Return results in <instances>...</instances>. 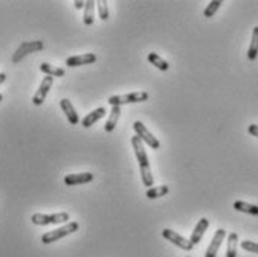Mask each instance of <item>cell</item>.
<instances>
[{
    "label": "cell",
    "mask_w": 258,
    "mask_h": 257,
    "mask_svg": "<svg viewBox=\"0 0 258 257\" xmlns=\"http://www.w3.org/2000/svg\"><path fill=\"white\" fill-rule=\"evenodd\" d=\"M94 180V175L91 172H81V174H72L64 177V184L66 186H79V184H87Z\"/></svg>",
    "instance_id": "obj_11"
},
{
    "label": "cell",
    "mask_w": 258,
    "mask_h": 257,
    "mask_svg": "<svg viewBox=\"0 0 258 257\" xmlns=\"http://www.w3.org/2000/svg\"><path fill=\"white\" fill-rule=\"evenodd\" d=\"M258 57V25L254 27L253 30V39H251V45H250V49H248V58L251 61H254Z\"/></svg>",
    "instance_id": "obj_21"
},
{
    "label": "cell",
    "mask_w": 258,
    "mask_h": 257,
    "mask_svg": "<svg viewBox=\"0 0 258 257\" xmlns=\"http://www.w3.org/2000/svg\"><path fill=\"white\" fill-rule=\"evenodd\" d=\"M97 3V12H99V16L102 21H106L109 18V9H108V1L105 0H99L96 1Z\"/></svg>",
    "instance_id": "obj_24"
},
{
    "label": "cell",
    "mask_w": 258,
    "mask_h": 257,
    "mask_svg": "<svg viewBox=\"0 0 258 257\" xmlns=\"http://www.w3.org/2000/svg\"><path fill=\"white\" fill-rule=\"evenodd\" d=\"M242 249L250 252V253H257L258 255V244L256 243H251V241H242Z\"/></svg>",
    "instance_id": "obj_25"
},
{
    "label": "cell",
    "mask_w": 258,
    "mask_h": 257,
    "mask_svg": "<svg viewBox=\"0 0 258 257\" xmlns=\"http://www.w3.org/2000/svg\"><path fill=\"white\" fill-rule=\"evenodd\" d=\"M43 49V42L42 40H27V42H22L16 51L13 52L12 55V63H19L25 55L31 54V52H37V51H42Z\"/></svg>",
    "instance_id": "obj_5"
},
{
    "label": "cell",
    "mask_w": 258,
    "mask_h": 257,
    "mask_svg": "<svg viewBox=\"0 0 258 257\" xmlns=\"http://www.w3.org/2000/svg\"><path fill=\"white\" fill-rule=\"evenodd\" d=\"M221 4H223V1H221V0H214V1H211V3L206 6V9H205L203 15H205L206 18L214 16V15L217 13V10L220 9V6H221Z\"/></svg>",
    "instance_id": "obj_23"
},
{
    "label": "cell",
    "mask_w": 258,
    "mask_h": 257,
    "mask_svg": "<svg viewBox=\"0 0 258 257\" xmlns=\"http://www.w3.org/2000/svg\"><path fill=\"white\" fill-rule=\"evenodd\" d=\"M39 69L46 75V76H55V78H60V76H64V73H66V70L63 69V67H55V66H52V64H49V63H42L40 66H39Z\"/></svg>",
    "instance_id": "obj_16"
},
{
    "label": "cell",
    "mask_w": 258,
    "mask_h": 257,
    "mask_svg": "<svg viewBox=\"0 0 258 257\" xmlns=\"http://www.w3.org/2000/svg\"><path fill=\"white\" fill-rule=\"evenodd\" d=\"M208 228H209V220L208 219L199 220V223L196 225V228H194V231L191 234V240H190L193 246H196V244H199L202 241V238H203L205 232L208 231Z\"/></svg>",
    "instance_id": "obj_13"
},
{
    "label": "cell",
    "mask_w": 258,
    "mask_h": 257,
    "mask_svg": "<svg viewBox=\"0 0 258 257\" xmlns=\"http://www.w3.org/2000/svg\"><path fill=\"white\" fill-rule=\"evenodd\" d=\"M75 7H76V9L85 7V1H84V0H76V1H75Z\"/></svg>",
    "instance_id": "obj_27"
},
{
    "label": "cell",
    "mask_w": 258,
    "mask_h": 257,
    "mask_svg": "<svg viewBox=\"0 0 258 257\" xmlns=\"http://www.w3.org/2000/svg\"><path fill=\"white\" fill-rule=\"evenodd\" d=\"M78 229H79V225H78L76 222H70V223L64 225L63 228H58V229H55V231L46 232L45 235H42L40 240H42L43 244H52V243H55V241L64 238V237L72 235V234L76 232Z\"/></svg>",
    "instance_id": "obj_2"
},
{
    "label": "cell",
    "mask_w": 258,
    "mask_h": 257,
    "mask_svg": "<svg viewBox=\"0 0 258 257\" xmlns=\"http://www.w3.org/2000/svg\"><path fill=\"white\" fill-rule=\"evenodd\" d=\"M70 220L67 213H57V214H33L31 223L36 226H48V225H61Z\"/></svg>",
    "instance_id": "obj_4"
},
{
    "label": "cell",
    "mask_w": 258,
    "mask_h": 257,
    "mask_svg": "<svg viewBox=\"0 0 258 257\" xmlns=\"http://www.w3.org/2000/svg\"><path fill=\"white\" fill-rule=\"evenodd\" d=\"M169 193V187L167 186H158V187H151L146 190V198L148 199H158L163 198Z\"/></svg>",
    "instance_id": "obj_22"
},
{
    "label": "cell",
    "mask_w": 258,
    "mask_h": 257,
    "mask_svg": "<svg viewBox=\"0 0 258 257\" xmlns=\"http://www.w3.org/2000/svg\"><path fill=\"white\" fill-rule=\"evenodd\" d=\"M148 61H149L151 64H154L157 69L163 70V72H166V70L169 69V63H167L163 57H160L157 52H149V54H148Z\"/></svg>",
    "instance_id": "obj_20"
},
{
    "label": "cell",
    "mask_w": 258,
    "mask_h": 257,
    "mask_svg": "<svg viewBox=\"0 0 258 257\" xmlns=\"http://www.w3.org/2000/svg\"><path fill=\"white\" fill-rule=\"evenodd\" d=\"M120 115H121V108H120V106H112L111 115H109V118H108V121H106V124H105V130H106L108 133L114 132V129H115L117 124H118Z\"/></svg>",
    "instance_id": "obj_15"
},
{
    "label": "cell",
    "mask_w": 258,
    "mask_h": 257,
    "mask_svg": "<svg viewBox=\"0 0 258 257\" xmlns=\"http://www.w3.org/2000/svg\"><path fill=\"white\" fill-rule=\"evenodd\" d=\"M105 115H106V109H105V108H97V109L91 111L87 117L82 118V126H84L85 129H88V127H91L94 123H97L99 120H102Z\"/></svg>",
    "instance_id": "obj_14"
},
{
    "label": "cell",
    "mask_w": 258,
    "mask_h": 257,
    "mask_svg": "<svg viewBox=\"0 0 258 257\" xmlns=\"http://www.w3.org/2000/svg\"><path fill=\"white\" fill-rule=\"evenodd\" d=\"M133 129H134L136 135L142 139V142H145L149 148H152V150H158L160 148V141L146 129V126L142 121H134Z\"/></svg>",
    "instance_id": "obj_6"
},
{
    "label": "cell",
    "mask_w": 258,
    "mask_h": 257,
    "mask_svg": "<svg viewBox=\"0 0 258 257\" xmlns=\"http://www.w3.org/2000/svg\"><path fill=\"white\" fill-rule=\"evenodd\" d=\"M161 235H163V238H166L167 241H170L172 244H175L176 247H179L184 252H191L194 247L190 240H185L182 235H179L178 232H173L170 229H163Z\"/></svg>",
    "instance_id": "obj_7"
},
{
    "label": "cell",
    "mask_w": 258,
    "mask_h": 257,
    "mask_svg": "<svg viewBox=\"0 0 258 257\" xmlns=\"http://www.w3.org/2000/svg\"><path fill=\"white\" fill-rule=\"evenodd\" d=\"M226 235H227V234H226L224 229H218V231L215 232V235H214V238H212V241H211V244H209V247H208V250H206L205 257H217L218 250H220L223 241L226 240Z\"/></svg>",
    "instance_id": "obj_9"
},
{
    "label": "cell",
    "mask_w": 258,
    "mask_h": 257,
    "mask_svg": "<svg viewBox=\"0 0 258 257\" xmlns=\"http://www.w3.org/2000/svg\"><path fill=\"white\" fill-rule=\"evenodd\" d=\"M187 257H190V256H187Z\"/></svg>",
    "instance_id": "obj_30"
},
{
    "label": "cell",
    "mask_w": 258,
    "mask_h": 257,
    "mask_svg": "<svg viewBox=\"0 0 258 257\" xmlns=\"http://www.w3.org/2000/svg\"><path fill=\"white\" fill-rule=\"evenodd\" d=\"M96 1L94 0H87L85 1V7H84V22L85 25H93L94 22V7H96Z\"/></svg>",
    "instance_id": "obj_17"
},
{
    "label": "cell",
    "mask_w": 258,
    "mask_h": 257,
    "mask_svg": "<svg viewBox=\"0 0 258 257\" xmlns=\"http://www.w3.org/2000/svg\"><path fill=\"white\" fill-rule=\"evenodd\" d=\"M60 106H61V109H63V112H64V115H66V118L70 124H79V115L75 111V108H73V105L70 103L69 99H61Z\"/></svg>",
    "instance_id": "obj_12"
},
{
    "label": "cell",
    "mask_w": 258,
    "mask_h": 257,
    "mask_svg": "<svg viewBox=\"0 0 258 257\" xmlns=\"http://www.w3.org/2000/svg\"><path fill=\"white\" fill-rule=\"evenodd\" d=\"M1 100H3V96H1V94H0V102H1Z\"/></svg>",
    "instance_id": "obj_29"
},
{
    "label": "cell",
    "mask_w": 258,
    "mask_h": 257,
    "mask_svg": "<svg viewBox=\"0 0 258 257\" xmlns=\"http://www.w3.org/2000/svg\"><path fill=\"white\" fill-rule=\"evenodd\" d=\"M131 145H133V150H134V154H136V159H137V163H139L140 177H142V184H143L145 187L151 189L152 184H154V178H152V174H151V165H149V160H148V156H146L143 142H142V139L136 135V136L131 138Z\"/></svg>",
    "instance_id": "obj_1"
},
{
    "label": "cell",
    "mask_w": 258,
    "mask_h": 257,
    "mask_svg": "<svg viewBox=\"0 0 258 257\" xmlns=\"http://www.w3.org/2000/svg\"><path fill=\"white\" fill-rule=\"evenodd\" d=\"M97 60L96 54L93 52H85V54H81V55H73V57H69L66 60V64L69 67H78V66H84V64H91Z\"/></svg>",
    "instance_id": "obj_10"
},
{
    "label": "cell",
    "mask_w": 258,
    "mask_h": 257,
    "mask_svg": "<svg viewBox=\"0 0 258 257\" xmlns=\"http://www.w3.org/2000/svg\"><path fill=\"white\" fill-rule=\"evenodd\" d=\"M149 94L146 91H136L130 94H121V96H111L108 99V103L112 106H121V105H129V103H140L148 100Z\"/></svg>",
    "instance_id": "obj_3"
},
{
    "label": "cell",
    "mask_w": 258,
    "mask_h": 257,
    "mask_svg": "<svg viewBox=\"0 0 258 257\" xmlns=\"http://www.w3.org/2000/svg\"><path fill=\"white\" fill-rule=\"evenodd\" d=\"M233 208L236 211H241V213H245V214H251V216H258V207L257 205H253V204H247V202H242V201H236L233 204Z\"/></svg>",
    "instance_id": "obj_18"
},
{
    "label": "cell",
    "mask_w": 258,
    "mask_h": 257,
    "mask_svg": "<svg viewBox=\"0 0 258 257\" xmlns=\"http://www.w3.org/2000/svg\"><path fill=\"white\" fill-rule=\"evenodd\" d=\"M248 133L253 135V136H256V138H258V124H250Z\"/></svg>",
    "instance_id": "obj_26"
},
{
    "label": "cell",
    "mask_w": 258,
    "mask_h": 257,
    "mask_svg": "<svg viewBox=\"0 0 258 257\" xmlns=\"http://www.w3.org/2000/svg\"><path fill=\"white\" fill-rule=\"evenodd\" d=\"M238 243H239V237L238 234H230L227 238V255L226 257H238Z\"/></svg>",
    "instance_id": "obj_19"
},
{
    "label": "cell",
    "mask_w": 258,
    "mask_h": 257,
    "mask_svg": "<svg viewBox=\"0 0 258 257\" xmlns=\"http://www.w3.org/2000/svg\"><path fill=\"white\" fill-rule=\"evenodd\" d=\"M52 82H54V78H52V76H45V78L42 79V82H40L37 91L34 93V96H33V99H31L33 105L40 106V105L45 102V99H46V96H48V93H49V90H51V87H52Z\"/></svg>",
    "instance_id": "obj_8"
},
{
    "label": "cell",
    "mask_w": 258,
    "mask_h": 257,
    "mask_svg": "<svg viewBox=\"0 0 258 257\" xmlns=\"http://www.w3.org/2000/svg\"><path fill=\"white\" fill-rule=\"evenodd\" d=\"M4 81H6V73H3V72H1V73H0V85H1Z\"/></svg>",
    "instance_id": "obj_28"
}]
</instances>
